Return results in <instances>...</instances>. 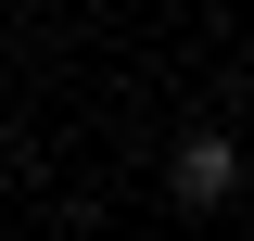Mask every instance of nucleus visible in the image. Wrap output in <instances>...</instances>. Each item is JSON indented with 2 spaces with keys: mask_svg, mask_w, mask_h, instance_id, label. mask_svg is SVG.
I'll use <instances>...</instances> for the list:
<instances>
[{
  "mask_svg": "<svg viewBox=\"0 0 254 241\" xmlns=\"http://www.w3.org/2000/svg\"><path fill=\"white\" fill-rule=\"evenodd\" d=\"M165 178H178V203H229L242 152H229V140H178V165H165Z\"/></svg>",
  "mask_w": 254,
  "mask_h": 241,
  "instance_id": "obj_1",
  "label": "nucleus"
}]
</instances>
